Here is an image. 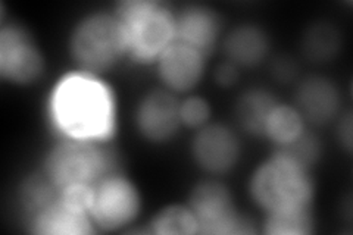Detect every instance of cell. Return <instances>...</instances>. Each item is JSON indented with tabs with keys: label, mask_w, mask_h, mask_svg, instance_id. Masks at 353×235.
Returning <instances> with one entry per match:
<instances>
[{
	"label": "cell",
	"mask_w": 353,
	"mask_h": 235,
	"mask_svg": "<svg viewBox=\"0 0 353 235\" xmlns=\"http://www.w3.org/2000/svg\"><path fill=\"white\" fill-rule=\"evenodd\" d=\"M50 116L66 139L108 140L115 131L114 94L94 75H66L50 99Z\"/></svg>",
	"instance_id": "6da1fadb"
},
{
	"label": "cell",
	"mask_w": 353,
	"mask_h": 235,
	"mask_svg": "<svg viewBox=\"0 0 353 235\" xmlns=\"http://www.w3.org/2000/svg\"><path fill=\"white\" fill-rule=\"evenodd\" d=\"M114 14L123 25L128 58L139 63H157L175 41V12L157 0H125Z\"/></svg>",
	"instance_id": "7a4b0ae2"
},
{
	"label": "cell",
	"mask_w": 353,
	"mask_h": 235,
	"mask_svg": "<svg viewBox=\"0 0 353 235\" xmlns=\"http://www.w3.org/2000/svg\"><path fill=\"white\" fill-rule=\"evenodd\" d=\"M249 193L252 200L268 214L312 206L315 184L309 170L275 150L253 171Z\"/></svg>",
	"instance_id": "3957f363"
},
{
	"label": "cell",
	"mask_w": 353,
	"mask_h": 235,
	"mask_svg": "<svg viewBox=\"0 0 353 235\" xmlns=\"http://www.w3.org/2000/svg\"><path fill=\"white\" fill-rule=\"evenodd\" d=\"M70 53L80 72L96 76L114 70L128 58L125 34L117 15L105 10L85 14L71 31Z\"/></svg>",
	"instance_id": "277c9868"
},
{
	"label": "cell",
	"mask_w": 353,
	"mask_h": 235,
	"mask_svg": "<svg viewBox=\"0 0 353 235\" xmlns=\"http://www.w3.org/2000/svg\"><path fill=\"white\" fill-rule=\"evenodd\" d=\"M117 171L115 153L101 141L63 137L48 152L41 172L63 190L75 185L94 187Z\"/></svg>",
	"instance_id": "5b68a950"
},
{
	"label": "cell",
	"mask_w": 353,
	"mask_h": 235,
	"mask_svg": "<svg viewBox=\"0 0 353 235\" xmlns=\"http://www.w3.org/2000/svg\"><path fill=\"white\" fill-rule=\"evenodd\" d=\"M189 207L197 222V234H255V223L240 215L230 188L216 180L197 183L189 194Z\"/></svg>",
	"instance_id": "8992f818"
},
{
	"label": "cell",
	"mask_w": 353,
	"mask_h": 235,
	"mask_svg": "<svg viewBox=\"0 0 353 235\" xmlns=\"http://www.w3.org/2000/svg\"><path fill=\"white\" fill-rule=\"evenodd\" d=\"M141 210V196L130 178L119 171L105 176L93 187L90 215L94 227L118 231L134 222Z\"/></svg>",
	"instance_id": "52a82bcc"
},
{
	"label": "cell",
	"mask_w": 353,
	"mask_h": 235,
	"mask_svg": "<svg viewBox=\"0 0 353 235\" xmlns=\"http://www.w3.org/2000/svg\"><path fill=\"white\" fill-rule=\"evenodd\" d=\"M46 62L40 48L26 27L2 24L0 30V75L17 85L37 83Z\"/></svg>",
	"instance_id": "ba28073f"
},
{
	"label": "cell",
	"mask_w": 353,
	"mask_h": 235,
	"mask_svg": "<svg viewBox=\"0 0 353 235\" xmlns=\"http://www.w3.org/2000/svg\"><path fill=\"white\" fill-rule=\"evenodd\" d=\"M190 152L194 163L209 175L233 171L241 156V143L230 127L214 122L196 130Z\"/></svg>",
	"instance_id": "9c48e42d"
},
{
	"label": "cell",
	"mask_w": 353,
	"mask_h": 235,
	"mask_svg": "<svg viewBox=\"0 0 353 235\" xmlns=\"http://www.w3.org/2000/svg\"><path fill=\"white\" fill-rule=\"evenodd\" d=\"M134 124L145 140L154 144L167 143L181 128L180 102L167 88H154L139 100Z\"/></svg>",
	"instance_id": "30bf717a"
},
{
	"label": "cell",
	"mask_w": 353,
	"mask_h": 235,
	"mask_svg": "<svg viewBox=\"0 0 353 235\" xmlns=\"http://www.w3.org/2000/svg\"><path fill=\"white\" fill-rule=\"evenodd\" d=\"M206 58V54L189 44L175 40L157 61L161 83L174 94L192 92L202 81Z\"/></svg>",
	"instance_id": "8fae6325"
},
{
	"label": "cell",
	"mask_w": 353,
	"mask_h": 235,
	"mask_svg": "<svg viewBox=\"0 0 353 235\" xmlns=\"http://www.w3.org/2000/svg\"><path fill=\"white\" fill-rule=\"evenodd\" d=\"M294 106L305 122L325 125L340 115L341 93L328 76L309 75L297 85Z\"/></svg>",
	"instance_id": "7c38bea8"
},
{
	"label": "cell",
	"mask_w": 353,
	"mask_h": 235,
	"mask_svg": "<svg viewBox=\"0 0 353 235\" xmlns=\"http://www.w3.org/2000/svg\"><path fill=\"white\" fill-rule=\"evenodd\" d=\"M221 34V18L205 5H189L175 14V40L209 56Z\"/></svg>",
	"instance_id": "4fadbf2b"
},
{
	"label": "cell",
	"mask_w": 353,
	"mask_h": 235,
	"mask_svg": "<svg viewBox=\"0 0 353 235\" xmlns=\"http://www.w3.org/2000/svg\"><path fill=\"white\" fill-rule=\"evenodd\" d=\"M223 50L227 61L239 68H255L268 58L271 39L261 25L240 24L225 36Z\"/></svg>",
	"instance_id": "5bb4252c"
},
{
	"label": "cell",
	"mask_w": 353,
	"mask_h": 235,
	"mask_svg": "<svg viewBox=\"0 0 353 235\" xmlns=\"http://www.w3.org/2000/svg\"><path fill=\"white\" fill-rule=\"evenodd\" d=\"M28 229L40 235H87L96 231L90 215L65 205L61 194L57 201L27 221Z\"/></svg>",
	"instance_id": "9a60e30c"
},
{
	"label": "cell",
	"mask_w": 353,
	"mask_h": 235,
	"mask_svg": "<svg viewBox=\"0 0 353 235\" xmlns=\"http://www.w3.org/2000/svg\"><path fill=\"white\" fill-rule=\"evenodd\" d=\"M277 103V97L265 88H250L240 94L234 106L239 127L250 136L262 137L267 119Z\"/></svg>",
	"instance_id": "2e32d148"
},
{
	"label": "cell",
	"mask_w": 353,
	"mask_h": 235,
	"mask_svg": "<svg viewBox=\"0 0 353 235\" xmlns=\"http://www.w3.org/2000/svg\"><path fill=\"white\" fill-rule=\"evenodd\" d=\"M341 49V32L334 24L319 21L311 24L302 37V53L307 61L325 63L333 61Z\"/></svg>",
	"instance_id": "e0dca14e"
},
{
	"label": "cell",
	"mask_w": 353,
	"mask_h": 235,
	"mask_svg": "<svg viewBox=\"0 0 353 235\" xmlns=\"http://www.w3.org/2000/svg\"><path fill=\"white\" fill-rule=\"evenodd\" d=\"M305 131V119L296 106L279 102L267 119L263 137L270 139L280 147L297 140Z\"/></svg>",
	"instance_id": "ac0fdd59"
},
{
	"label": "cell",
	"mask_w": 353,
	"mask_h": 235,
	"mask_svg": "<svg viewBox=\"0 0 353 235\" xmlns=\"http://www.w3.org/2000/svg\"><path fill=\"white\" fill-rule=\"evenodd\" d=\"M315 231L312 206L268 212L263 232L270 235H307Z\"/></svg>",
	"instance_id": "d6986e66"
},
{
	"label": "cell",
	"mask_w": 353,
	"mask_h": 235,
	"mask_svg": "<svg viewBox=\"0 0 353 235\" xmlns=\"http://www.w3.org/2000/svg\"><path fill=\"white\" fill-rule=\"evenodd\" d=\"M149 232L159 235L197 234V222L189 205H170L162 207L149 223Z\"/></svg>",
	"instance_id": "ffe728a7"
},
{
	"label": "cell",
	"mask_w": 353,
	"mask_h": 235,
	"mask_svg": "<svg viewBox=\"0 0 353 235\" xmlns=\"http://www.w3.org/2000/svg\"><path fill=\"white\" fill-rule=\"evenodd\" d=\"M275 150L285 154L287 158H290L296 163L311 171V167L318 161L319 154H321V143L311 132L305 131L297 140L285 145H280Z\"/></svg>",
	"instance_id": "44dd1931"
},
{
	"label": "cell",
	"mask_w": 353,
	"mask_h": 235,
	"mask_svg": "<svg viewBox=\"0 0 353 235\" xmlns=\"http://www.w3.org/2000/svg\"><path fill=\"white\" fill-rule=\"evenodd\" d=\"M181 125L190 130H199L209 124L211 105L201 96H189L180 103Z\"/></svg>",
	"instance_id": "7402d4cb"
},
{
	"label": "cell",
	"mask_w": 353,
	"mask_h": 235,
	"mask_svg": "<svg viewBox=\"0 0 353 235\" xmlns=\"http://www.w3.org/2000/svg\"><path fill=\"white\" fill-rule=\"evenodd\" d=\"M297 71H299V66H297L296 61H293L290 56H280L271 65V72L274 78L283 84H289L296 80Z\"/></svg>",
	"instance_id": "603a6c76"
},
{
	"label": "cell",
	"mask_w": 353,
	"mask_h": 235,
	"mask_svg": "<svg viewBox=\"0 0 353 235\" xmlns=\"http://www.w3.org/2000/svg\"><path fill=\"white\" fill-rule=\"evenodd\" d=\"M240 78V68L230 61H225L216 66L215 81L219 87L230 88L233 87Z\"/></svg>",
	"instance_id": "cb8c5ba5"
},
{
	"label": "cell",
	"mask_w": 353,
	"mask_h": 235,
	"mask_svg": "<svg viewBox=\"0 0 353 235\" xmlns=\"http://www.w3.org/2000/svg\"><path fill=\"white\" fill-rule=\"evenodd\" d=\"M352 112L347 110L345 114L340 115L339 121V127H337V139L341 144V147L345 149L346 153L352 152Z\"/></svg>",
	"instance_id": "d4e9b609"
}]
</instances>
